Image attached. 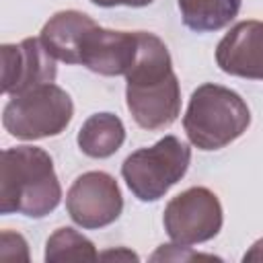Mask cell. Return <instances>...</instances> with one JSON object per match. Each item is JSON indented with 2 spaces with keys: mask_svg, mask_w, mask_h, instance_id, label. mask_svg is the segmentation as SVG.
Returning a JSON list of instances; mask_svg holds the SVG:
<instances>
[{
  "mask_svg": "<svg viewBox=\"0 0 263 263\" xmlns=\"http://www.w3.org/2000/svg\"><path fill=\"white\" fill-rule=\"evenodd\" d=\"M125 140V127L121 119L113 113H95L90 115L80 132L78 146L90 158H107L115 154Z\"/></svg>",
  "mask_w": 263,
  "mask_h": 263,
  "instance_id": "obj_12",
  "label": "cell"
},
{
  "mask_svg": "<svg viewBox=\"0 0 263 263\" xmlns=\"http://www.w3.org/2000/svg\"><path fill=\"white\" fill-rule=\"evenodd\" d=\"M90 2L97 4V6H105V8H111V6H134V8H138V6H148L154 0H90Z\"/></svg>",
  "mask_w": 263,
  "mask_h": 263,
  "instance_id": "obj_17",
  "label": "cell"
},
{
  "mask_svg": "<svg viewBox=\"0 0 263 263\" xmlns=\"http://www.w3.org/2000/svg\"><path fill=\"white\" fill-rule=\"evenodd\" d=\"M74 115L70 95L53 82L12 95L2 113L4 129L21 140H39L62 134Z\"/></svg>",
  "mask_w": 263,
  "mask_h": 263,
  "instance_id": "obj_5",
  "label": "cell"
},
{
  "mask_svg": "<svg viewBox=\"0 0 263 263\" xmlns=\"http://www.w3.org/2000/svg\"><path fill=\"white\" fill-rule=\"evenodd\" d=\"M0 259L2 261H29L27 240L18 232L2 230L0 234Z\"/></svg>",
  "mask_w": 263,
  "mask_h": 263,
  "instance_id": "obj_16",
  "label": "cell"
},
{
  "mask_svg": "<svg viewBox=\"0 0 263 263\" xmlns=\"http://www.w3.org/2000/svg\"><path fill=\"white\" fill-rule=\"evenodd\" d=\"M162 222L173 242L199 245L220 232L222 205L208 187H189L166 203Z\"/></svg>",
  "mask_w": 263,
  "mask_h": 263,
  "instance_id": "obj_6",
  "label": "cell"
},
{
  "mask_svg": "<svg viewBox=\"0 0 263 263\" xmlns=\"http://www.w3.org/2000/svg\"><path fill=\"white\" fill-rule=\"evenodd\" d=\"M97 23L78 10L55 12L41 29V41L47 51L66 64H80V45Z\"/></svg>",
  "mask_w": 263,
  "mask_h": 263,
  "instance_id": "obj_11",
  "label": "cell"
},
{
  "mask_svg": "<svg viewBox=\"0 0 263 263\" xmlns=\"http://www.w3.org/2000/svg\"><path fill=\"white\" fill-rule=\"evenodd\" d=\"M66 210L78 226L88 230L113 224L123 210L117 181L103 171L80 175L68 189Z\"/></svg>",
  "mask_w": 263,
  "mask_h": 263,
  "instance_id": "obj_7",
  "label": "cell"
},
{
  "mask_svg": "<svg viewBox=\"0 0 263 263\" xmlns=\"http://www.w3.org/2000/svg\"><path fill=\"white\" fill-rule=\"evenodd\" d=\"M99 259H125V261H138V255L127 251V249H117V251H105L103 255H99Z\"/></svg>",
  "mask_w": 263,
  "mask_h": 263,
  "instance_id": "obj_18",
  "label": "cell"
},
{
  "mask_svg": "<svg viewBox=\"0 0 263 263\" xmlns=\"http://www.w3.org/2000/svg\"><path fill=\"white\" fill-rule=\"evenodd\" d=\"M189 162V146L177 136H164L154 146L132 152L121 164V175L140 201H156L185 177Z\"/></svg>",
  "mask_w": 263,
  "mask_h": 263,
  "instance_id": "obj_4",
  "label": "cell"
},
{
  "mask_svg": "<svg viewBox=\"0 0 263 263\" xmlns=\"http://www.w3.org/2000/svg\"><path fill=\"white\" fill-rule=\"evenodd\" d=\"M216 62L230 76L263 80V23L242 21L234 25L218 43Z\"/></svg>",
  "mask_w": 263,
  "mask_h": 263,
  "instance_id": "obj_10",
  "label": "cell"
},
{
  "mask_svg": "<svg viewBox=\"0 0 263 263\" xmlns=\"http://www.w3.org/2000/svg\"><path fill=\"white\" fill-rule=\"evenodd\" d=\"M152 261H220V257L214 255H203V253H195L189 249V245H160L158 251L150 257Z\"/></svg>",
  "mask_w": 263,
  "mask_h": 263,
  "instance_id": "obj_15",
  "label": "cell"
},
{
  "mask_svg": "<svg viewBox=\"0 0 263 263\" xmlns=\"http://www.w3.org/2000/svg\"><path fill=\"white\" fill-rule=\"evenodd\" d=\"M62 187L51 156L37 146L6 148L0 156V212L43 218L58 208Z\"/></svg>",
  "mask_w": 263,
  "mask_h": 263,
  "instance_id": "obj_2",
  "label": "cell"
},
{
  "mask_svg": "<svg viewBox=\"0 0 263 263\" xmlns=\"http://www.w3.org/2000/svg\"><path fill=\"white\" fill-rule=\"evenodd\" d=\"M251 123V111L242 97L220 84H201L193 90L183 127L199 150H220L240 138Z\"/></svg>",
  "mask_w": 263,
  "mask_h": 263,
  "instance_id": "obj_3",
  "label": "cell"
},
{
  "mask_svg": "<svg viewBox=\"0 0 263 263\" xmlns=\"http://www.w3.org/2000/svg\"><path fill=\"white\" fill-rule=\"evenodd\" d=\"M99 253L95 245L76 232L74 228H58L45 245V261L60 263V261H97Z\"/></svg>",
  "mask_w": 263,
  "mask_h": 263,
  "instance_id": "obj_14",
  "label": "cell"
},
{
  "mask_svg": "<svg viewBox=\"0 0 263 263\" xmlns=\"http://www.w3.org/2000/svg\"><path fill=\"white\" fill-rule=\"evenodd\" d=\"M136 55L138 31L127 33L95 25L80 45V64L103 76H125L134 66Z\"/></svg>",
  "mask_w": 263,
  "mask_h": 263,
  "instance_id": "obj_9",
  "label": "cell"
},
{
  "mask_svg": "<svg viewBox=\"0 0 263 263\" xmlns=\"http://www.w3.org/2000/svg\"><path fill=\"white\" fill-rule=\"evenodd\" d=\"M125 101L134 121L150 132L168 127L181 113V88L166 45L138 31V55L125 74Z\"/></svg>",
  "mask_w": 263,
  "mask_h": 263,
  "instance_id": "obj_1",
  "label": "cell"
},
{
  "mask_svg": "<svg viewBox=\"0 0 263 263\" xmlns=\"http://www.w3.org/2000/svg\"><path fill=\"white\" fill-rule=\"evenodd\" d=\"M242 261H263V238L257 240V242L251 247L249 253H245Z\"/></svg>",
  "mask_w": 263,
  "mask_h": 263,
  "instance_id": "obj_19",
  "label": "cell"
},
{
  "mask_svg": "<svg viewBox=\"0 0 263 263\" xmlns=\"http://www.w3.org/2000/svg\"><path fill=\"white\" fill-rule=\"evenodd\" d=\"M2 51V92L21 95L55 80V58L41 37H27L21 43H4Z\"/></svg>",
  "mask_w": 263,
  "mask_h": 263,
  "instance_id": "obj_8",
  "label": "cell"
},
{
  "mask_svg": "<svg viewBox=\"0 0 263 263\" xmlns=\"http://www.w3.org/2000/svg\"><path fill=\"white\" fill-rule=\"evenodd\" d=\"M179 10L191 31L205 33L230 25L240 10V0H179Z\"/></svg>",
  "mask_w": 263,
  "mask_h": 263,
  "instance_id": "obj_13",
  "label": "cell"
}]
</instances>
